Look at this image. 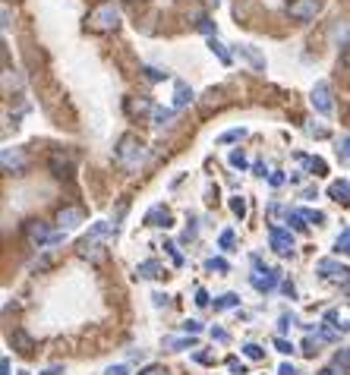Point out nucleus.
I'll return each mask as SVG.
<instances>
[{
	"mask_svg": "<svg viewBox=\"0 0 350 375\" xmlns=\"http://www.w3.org/2000/svg\"><path fill=\"white\" fill-rule=\"evenodd\" d=\"M306 133L309 136H316V139H328V126H322V123H316V120L306 123Z\"/></svg>",
	"mask_w": 350,
	"mask_h": 375,
	"instance_id": "24",
	"label": "nucleus"
},
{
	"mask_svg": "<svg viewBox=\"0 0 350 375\" xmlns=\"http://www.w3.org/2000/svg\"><path fill=\"white\" fill-rule=\"evenodd\" d=\"M10 344H13V350H16V353H22V356H28L35 350V341L26 335V331H22V328H16L13 335H10Z\"/></svg>",
	"mask_w": 350,
	"mask_h": 375,
	"instance_id": "13",
	"label": "nucleus"
},
{
	"mask_svg": "<svg viewBox=\"0 0 350 375\" xmlns=\"http://www.w3.org/2000/svg\"><path fill=\"white\" fill-rule=\"evenodd\" d=\"M151 101L149 98H126V114L130 117H145V114H151Z\"/></svg>",
	"mask_w": 350,
	"mask_h": 375,
	"instance_id": "16",
	"label": "nucleus"
},
{
	"mask_svg": "<svg viewBox=\"0 0 350 375\" xmlns=\"http://www.w3.org/2000/svg\"><path fill=\"white\" fill-rule=\"evenodd\" d=\"M192 89L186 85V82H177V89H174V110H183V108H190L192 104Z\"/></svg>",
	"mask_w": 350,
	"mask_h": 375,
	"instance_id": "15",
	"label": "nucleus"
},
{
	"mask_svg": "<svg viewBox=\"0 0 350 375\" xmlns=\"http://www.w3.org/2000/svg\"><path fill=\"white\" fill-rule=\"evenodd\" d=\"M104 375H126V366H110Z\"/></svg>",
	"mask_w": 350,
	"mask_h": 375,
	"instance_id": "46",
	"label": "nucleus"
},
{
	"mask_svg": "<svg viewBox=\"0 0 350 375\" xmlns=\"http://www.w3.org/2000/svg\"><path fill=\"white\" fill-rule=\"evenodd\" d=\"M26 240L32 246H38V249H44V246H57L63 240V231H48V224H42V221H28L26 224Z\"/></svg>",
	"mask_w": 350,
	"mask_h": 375,
	"instance_id": "3",
	"label": "nucleus"
},
{
	"mask_svg": "<svg viewBox=\"0 0 350 375\" xmlns=\"http://www.w3.org/2000/svg\"><path fill=\"white\" fill-rule=\"evenodd\" d=\"M167 347H174V350H186V347H196V338H171V341H167Z\"/></svg>",
	"mask_w": 350,
	"mask_h": 375,
	"instance_id": "26",
	"label": "nucleus"
},
{
	"mask_svg": "<svg viewBox=\"0 0 350 375\" xmlns=\"http://www.w3.org/2000/svg\"><path fill=\"white\" fill-rule=\"evenodd\" d=\"M85 26H89L92 32H98V35L117 32V28H120V10H117L110 0H104V3H98V7L89 13Z\"/></svg>",
	"mask_w": 350,
	"mask_h": 375,
	"instance_id": "2",
	"label": "nucleus"
},
{
	"mask_svg": "<svg viewBox=\"0 0 350 375\" xmlns=\"http://www.w3.org/2000/svg\"><path fill=\"white\" fill-rule=\"evenodd\" d=\"M309 101H312V108H316L319 114H331V110H335V101H331V85H328V82H325V79L316 82Z\"/></svg>",
	"mask_w": 350,
	"mask_h": 375,
	"instance_id": "9",
	"label": "nucleus"
},
{
	"mask_svg": "<svg viewBox=\"0 0 350 375\" xmlns=\"http://www.w3.org/2000/svg\"><path fill=\"white\" fill-rule=\"evenodd\" d=\"M281 281V272H275V268H262L256 265L253 274H249V284L259 290V294H268V290H275V284Z\"/></svg>",
	"mask_w": 350,
	"mask_h": 375,
	"instance_id": "6",
	"label": "nucleus"
},
{
	"mask_svg": "<svg viewBox=\"0 0 350 375\" xmlns=\"http://www.w3.org/2000/svg\"><path fill=\"white\" fill-rule=\"evenodd\" d=\"M328 196L335 199L338 205L347 208L350 205V180H335V183H328Z\"/></svg>",
	"mask_w": 350,
	"mask_h": 375,
	"instance_id": "12",
	"label": "nucleus"
},
{
	"mask_svg": "<svg viewBox=\"0 0 350 375\" xmlns=\"http://www.w3.org/2000/svg\"><path fill=\"white\" fill-rule=\"evenodd\" d=\"M278 375H300V372H297V369H294V366H290V362H284V366H281V369H278Z\"/></svg>",
	"mask_w": 350,
	"mask_h": 375,
	"instance_id": "45",
	"label": "nucleus"
},
{
	"mask_svg": "<svg viewBox=\"0 0 350 375\" xmlns=\"http://www.w3.org/2000/svg\"><path fill=\"white\" fill-rule=\"evenodd\" d=\"M297 161L306 167L309 174H316V177H322V174H328V164L322 161V158H309V155H297Z\"/></svg>",
	"mask_w": 350,
	"mask_h": 375,
	"instance_id": "17",
	"label": "nucleus"
},
{
	"mask_svg": "<svg viewBox=\"0 0 350 375\" xmlns=\"http://www.w3.org/2000/svg\"><path fill=\"white\" fill-rule=\"evenodd\" d=\"M331 366H335L338 372H344V375H347V369H350V347L338 350V356H335V362H331Z\"/></svg>",
	"mask_w": 350,
	"mask_h": 375,
	"instance_id": "20",
	"label": "nucleus"
},
{
	"mask_svg": "<svg viewBox=\"0 0 350 375\" xmlns=\"http://www.w3.org/2000/svg\"><path fill=\"white\" fill-rule=\"evenodd\" d=\"M243 353H247L249 360H262V356H265V350H262L259 344H247V347H243Z\"/></svg>",
	"mask_w": 350,
	"mask_h": 375,
	"instance_id": "32",
	"label": "nucleus"
},
{
	"mask_svg": "<svg viewBox=\"0 0 350 375\" xmlns=\"http://www.w3.org/2000/svg\"><path fill=\"white\" fill-rule=\"evenodd\" d=\"M142 73H145V76H149V79H151V82H158V79H167V73H161V69H155V67H145V69H142Z\"/></svg>",
	"mask_w": 350,
	"mask_h": 375,
	"instance_id": "35",
	"label": "nucleus"
},
{
	"mask_svg": "<svg viewBox=\"0 0 350 375\" xmlns=\"http://www.w3.org/2000/svg\"><path fill=\"white\" fill-rule=\"evenodd\" d=\"M212 338H215V341H218V344H227V341H231V338H227V331H221V328H215V331H212Z\"/></svg>",
	"mask_w": 350,
	"mask_h": 375,
	"instance_id": "42",
	"label": "nucleus"
},
{
	"mask_svg": "<svg viewBox=\"0 0 350 375\" xmlns=\"http://www.w3.org/2000/svg\"><path fill=\"white\" fill-rule=\"evenodd\" d=\"M44 375H63V369H60V366H54V369H48Z\"/></svg>",
	"mask_w": 350,
	"mask_h": 375,
	"instance_id": "50",
	"label": "nucleus"
},
{
	"mask_svg": "<svg viewBox=\"0 0 350 375\" xmlns=\"http://www.w3.org/2000/svg\"><path fill=\"white\" fill-rule=\"evenodd\" d=\"M319 375H344V372H338L335 366H328V369H322V372H319Z\"/></svg>",
	"mask_w": 350,
	"mask_h": 375,
	"instance_id": "48",
	"label": "nucleus"
},
{
	"mask_svg": "<svg viewBox=\"0 0 350 375\" xmlns=\"http://www.w3.org/2000/svg\"><path fill=\"white\" fill-rule=\"evenodd\" d=\"M227 369H231L233 375H247V362L237 360V356H231V360H227Z\"/></svg>",
	"mask_w": 350,
	"mask_h": 375,
	"instance_id": "28",
	"label": "nucleus"
},
{
	"mask_svg": "<svg viewBox=\"0 0 350 375\" xmlns=\"http://www.w3.org/2000/svg\"><path fill=\"white\" fill-rule=\"evenodd\" d=\"M319 10H322L319 0H288V16H290V19H297V22L316 19Z\"/></svg>",
	"mask_w": 350,
	"mask_h": 375,
	"instance_id": "4",
	"label": "nucleus"
},
{
	"mask_svg": "<svg viewBox=\"0 0 350 375\" xmlns=\"http://www.w3.org/2000/svg\"><path fill=\"white\" fill-rule=\"evenodd\" d=\"M136 274H139V278H149V281H155V278H161V274H165V268H161V262L149 259V262H142V265L136 268Z\"/></svg>",
	"mask_w": 350,
	"mask_h": 375,
	"instance_id": "18",
	"label": "nucleus"
},
{
	"mask_svg": "<svg viewBox=\"0 0 350 375\" xmlns=\"http://www.w3.org/2000/svg\"><path fill=\"white\" fill-rule=\"evenodd\" d=\"M218 243H221V249H231V246H233V231H224V233H221Z\"/></svg>",
	"mask_w": 350,
	"mask_h": 375,
	"instance_id": "37",
	"label": "nucleus"
},
{
	"mask_svg": "<svg viewBox=\"0 0 350 375\" xmlns=\"http://www.w3.org/2000/svg\"><path fill=\"white\" fill-rule=\"evenodd\" d=\"M196 303H199V306H208V297H206V290H196Z\"/></svg>",
	"mask_w": 350,
	"mask_h": 375,
	"instance_id": "47",
	"label": "nucleus"
},
{
	"mask_svg": "<svg viewBox=\"0 0 350 375\" xmlns=\"http://www.w3.org/2000/svg\"><path fill=\"white\" fill-rule=\"evenodd\" d=\"M208 48H212V54L218 57V60L224 63V67H227V63H231V54H227V48H224V44H221V41H215V38H212V41H208Z\"/></svg>",
	"mask_w": 350,
	"mask_h": 375,
	"instance_id": "23",
	"label": "nucleus"
},
{
	"mask_svg": "<svg viewBox=\"0 0 350 375\" xmlns=\"http://www.w3.org/2000/svg\"><path fill=\"white\" fill-rule=\"evenodd\" d=\"M341 63L350 69V41H347V44H344V51H341Z\"/></svg>",
	"mask_w": 350,
	"mask_h": 375,
	"instance_id": "43",
	"label": "nucleus"
},
{
	"mask_svg": "<svg viewBox=\"0 0 350 375\" xmlns=\"http://www.w3.org/2000/svg\"><path fill=\"white\" fill-rule=\"evenodd\" d=\"M268 183H272V186H281V183H284V174H281V171H275L272 177H268Z\"/></svg>",
	"mask_w": 350,
	"mask_h": 375,
	"instance_id": "44",
	"label": "nucleus"
},
{
	"mask_svg": "<svg viewBox=\"0 0 350 375\" xmlns=\"http://www.w3.org/2000/svg\"><path fill=\"white\" fill-rule=\"evenodd\" d=\"M275 347H278V350H281V353H294V344L281 341V338H275Z\"/></svg>",
	"mask_w": 350,
	"mask_h": 375,
	"instance_id": "41",
	"label": "nucleus"
},
{
	"mask_svg": "<svg viewBox=\"0 0 350 375\" xmlns=\"http://www.w3.org/2000/svg\"><path fill=\"white\" fill-rule=\"evenodd\" d=\"M335 249H338V253H344V256H350V227H344V231L338 233Z\"/></svg>",
	"mask_w": 350,
	"mask_h": 375,
	"instance_id": "22",
	"label": "nucleus"
},
{
	"mask_svg": "<svg viewBox=\"0 0 350 375\" xmlns=\"http://www.w3.org/2000/svg\"><path fill=\"white\" fill-rule=\"evenodd\" d=\"M316 272L322 274L325 281H331V284H344V287L350 284V268L347 265H338L335 259H322L316 265Z\"/></svg>",
	"mask_w": 350,
	"mask_h": 375,
	"instance_id": "7",
	"label": "nucleus"
},
{
	"mask_svg": "<svg viewBox=\"0 0 350 375\" xmlns=\"http://www.w3.org/2000/svg\"><path fill=\"white\" fill-rule=\"evenodd\" d=\"M212 3H221V0H212Z\"/></svg>",
	"mask_w": 350,
	"mask_h": 375,
	"instance_id": "51",
	"label": "nucleus"
},
{
	"mask_svg": "<svg viewBox=\"0 0 350 375\" xmlns=\"http://www.w3.org/2000/svg\"><path fill=\"white\" fill-rule=\"evenodd\" d=\"M0 369H3V375H10V360H7V356L0 360Z\"/></svg>",
	"mask_w": 350,
	"mask_h": 375,
	"instance_id": "49",
	"label": "nucleus"
},
{
	"mask_svg": "<svg viewBox=\"0 0 350 375\" xmlns=\"http://www.w3.org/2000/svg\"><path fill=\"white\" fill-rule=\"evenodd\" d=\"M237 139H243V130H231L221 136V142H237Z\"/></svg>",
	"mask_w": 350,
	"mask_h": 375,
	"instance_id": "39",
	"label": "nucleus"
},
{
	"mask_svg": "<svg viewBox=\"0 0 350 375\" xmlns=\"http://www.w3.org/2000/svg\"><path fill=\"white\" fill-rule=\"evenodd\" d=\"M237 54H243V57H247V60L253 63L256 69H265V57H262L259 51L253 48V44H240V48H237Z\"/></svg>",
	"mask_w": 350,
	"mask_h": 375,
	"instance_id": "19",
	"label": "nucleus"
},
{
	"mask_svg": "<svg viewBox=\"0 0 350 375\" xmlns=\"http://www.w3.org/2000/svg\"><path fill=\"white\" fill-rule=\"evenodd\" d=\"M231 212L237 215V218H243V215H247V199H243V196H233V199H231Z\"/></svg>",
	"mask_w": 350,
	"mask_h": 375,
	"instance_id": "27",
	"label": "nucleus"
},
{
	"mask_svg": "<svg viewBox=\"0 0 350 375\" xmlns=\"http://www.w3.org/2000/svg\"><path fill=\"white\" fill-rule=\"evenodd\" d=\"M231 164L233 167H247V155L243 151H231Z\"/></svg>",
	"mask_w": 350,
	"mask_h": 375,
	"instance_id": "36",
	"label": "nucleus"
},
{
	"mask_svg": "<svg viewBox=\"0 0 350 375\" xmlns=\"http://www.w3.org/2000/svg\"><path fill=\"white\" fill-rule=\"evenodd\" d=\"M83 221H85V212L79 205H67V208L57 212V227H60V231H73V227H79Z\"/></svg>",
	"mask_w": 350,
	"mask_h": 375,
	"instance_id": "10",
	"label": "nucleus"
},
{
	"mask_svg": "<svg viewBox=\"0 0 350 375\" xmlns=\"http://www.w3.org/2000/svg\"><path fill=\"white\" fill-rule=\"evenodd\" d=\"M51 171H54V177L69 180V177H73V161H69V158H63L60 151H57V155H51Z\"/></svg>",
	"mask_w": 350,
	"mask_h": 375,
	"instance_id": "14",
	"label": "nucleus"
},
{
	"mask_svg": "<svg viewBox=\"0 0 350 375\" xmlns=\"http://www.w3.org/2000/svg\"><path fill=\"white\" fill-rule=\"evenodd\" d=\"M233 306H240V297L237 294H224V297H218V300H215V309H233Z\"/></svg>",
	"mask_w": 350,
	"mask_h": 375,
	"instance_id": "21",
	"label": "nucleus"
},
{
	"mask_svg": "<svg viewBox=\"0 0 350 375\" xmlns=\"http://www.w3.org/2000/svg\"><path fill=\"white\" fill-rule=\"evenodd\" d=\"M338 155H341L344 161H350V136H341V139H338Z\"/></svg>",
	"mask_w": 350,
	"mask_h": 375,
	"instance_id": "30",
	"label": "nucleus"
},
{
	"mask_svg": "<svg viewBox=\"0 0 350 375\" xmlns=\"http://www.w3.org/2000/svg\"><path fill=\"white\" fill-rule=\"evenodd\" d=\"M0 164H3V174H26L28 155L22 149H3L0 151Z\"/></svg>",
	"mask_w": 350,
	"mask_h": 375,
	"instance_id": "5",
	"label": "nucleus"
},
{
	"mask_svg": "<svg viewBox=\"0 0 350 375\" xmlns=\"http://www.w3.org/2000/svg\"><path fill=\"white\" fill-rule=\"evenodd\" d=\"M316 347H319V341H312V338H306V341H303V353H306V356L316 353Z\"/></svg>",
	"mask_w": 350,
	"mask_h": 375,
	"instance_id": "38",
	"label": "nucleus"
},
{
	"mask_svg": "<svg viewBox=\"0 0 350 375\" xmlns=\"http://www.w3.org/2000/svg\"><path fill=\"white\" fill-rule=\"evenodd\" d=\"M268 243H272V249H275L278 256H294V249H297L290 231H284V227H278V224L268 231Z\"/></svg>",
	"mask_w": 350,
	"mask_h": 375,
	"instance_id": "8",
	"label": "nucleus"
},
{
	"mask_svg": "<svg viewBox=\"0 0 350 375\" xmlns=\"http://www.w3.org/2000/svg\"><path fill=\"white\" fill-rule=\"evenodd\" d=\"M180 328H183L186 335H199V331H202V325H199V322H196V319H186Z\"/></svg>",
	"mask_w": 350,
	"mask_h": 375,
	"instance_id": "33",
	"label": "nucleus"
},
{
	"mask_svg": "<svg viewBox=\"0 0 350 375\" xmlns=\"http://www.w3.org/2000/svg\"><path fill=\"white\" fill-rule=\"evenodd\" d=\"M199 32H206V35L215 32V26H212V19H208V16H202V19H199Z\"/></svg>",
	"mask_w": 350,
	"mask_h": 375,
	"instance_id": "40",
	"label": "nucleus"
},
{
	"mask_svg": "<svg viewBox=\"0 0 350 375\" xmlns=\"http://www.w3.org/2000/svg\"><path fill=\"white\" fill-rule=\"evenodd\" d=\"M114 158L124 171H139V167L145 164V158H149V151H145V142L139 136H124L120 142H117Z\"/></svg>",
	"mask_w": 350,
	"mask_h": 375,
	"instance_id": "1",
	"label": "nucleus"
},
{
	"mask_svg": "<svg viewBox=\"0 0 350 375\" xmlns=\"http://www.w3.org/2000/svg\"><path fill=\"white\" fill-rule=\"evenodd\" d=\"M206 268H208V272L227 274V262H224V259H208V262H206Z\"/></svg>",
	"mask_w": 350,
	"mask_h": 375,
	"instance_id": "31",
	"label": "nucleus"
},
{
	"mask_svg": "<svg viewBox=\"0 0 350 375\" xmlns=\"http://www.w3.org/2000/svg\"><path fill=\"white\" fill-rule=\"evenodd\" d=\"M300 212H303V218H306L309 224H322V221H325L322 212H312V208H300Z\"/></svg>",
	"mask_w": 350,
	"mask_h": 375,
	"instance_id": "29",
	"label": "nucleus"
},
{
	"mask_svg": "<svg viewBox=\"0 0 350 375\" xmlns=\"http://www.w3.org/2000/svg\"><path fill=\"white\" fill-rule=\"evenodd\" d=\"M145 224L149 227H171V212H167L165 205H155L145 212Z\"/></svg>",
	"mask_w": 350,
	"mask_h": 375,
	"instance_id": "11",
	"label": "nucleus"
},
{
	"mask_svg": "<svg viewBox=\"0 0 350 375\" xmlns=\"http://www.w3.org/2000/svg\"><path fill=\"white\" fill-rule=\"evenodd\" d=\"M139 375H167V369H165V366H158V362H149V366H145Z\"/></svg>",
	"mask_w": 350,
	"mask_h": 375,
	"instance_id": "34",
	"label": "nucleus"
},
{
	"mask_svg": "<svg viewBox=\"0 0 350 375\" xmlns=\"http://www.w3.org/2000/svg\"><path fill=\"white\" fill-rule=\"evenodd\" d=\"M171 117H174V108H171V110H165V108H155V110H151V120H155V126H165Z\"/></svg>",
	"mask_w": 350,
	"mask_h": 375,
	"instance_id": "25",
	"label": "nucleus"
}]
</instances>
